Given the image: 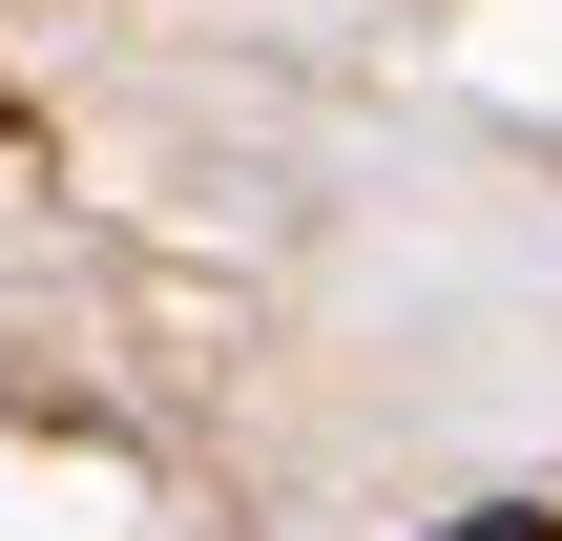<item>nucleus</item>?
<instances>
[{"label": "nucleus", "mask_w": 562, "mask_h": 541, "mask_svg": "<svg viewBox=\"0 0 562 541\" xmlns=\"http://www.w3.org/2000/svg\"><path fill=\"white\" fill-rule=\"evenodd\" d=\"M438 541H562V521H542V500H480V521H438Z\"/></svg>", "instance_id": "obj_1"}]
</instances>
